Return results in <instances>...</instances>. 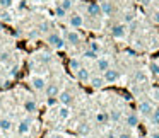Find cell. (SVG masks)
<instances>
[{
    "label": "cell",
    "instance_id": "1",
    "mask_svg": "<svg viewBox=\"0 0 159 138\" xmlns=\"http://www.w3.org/2000/svg\"><path fill=\"white\" fill-rule=\"evenodd\" d=\"M46 43H48L52 48H55V50H62L63 46H65V39L60 38L58 34H50L48 38H46Z\"/></svg>",
    "mask_w": 159,
    "mask_h": 138
},
{
    "label": "cell",
    "instance_id": "2",
    "mask_svg": "<svg viewBox=\"0 0 159 138\" xmlns=\"http://www.w3.org/2000/svg\"><path fill=\"white\" fill-rule=\"evenodd\" d=\"M29 84H31V87L34 90H45V87H46V80L43 79V77H39V75H33L31 79H29Z\"/></svg>",
    "mask_w": 159,
    "mask_h": 138
},
{
    "label": "cell",
    "instance_id": "3",
    "mask_svg": "<svg viewBox=\"0 0 159 138\" xmlns=\"http://www.w3.org/2000/svg\"><path fill=\"white\" fill-rule=\"evenodd\" d=\"M103 79H104V82H106V84H113V82H116V80L120 79V72L110 67V68L103 73Z\"/></svg>",
    "mask_w": 159,
    "mask_h": 138
},
{
    "label": "cell",
    "instance_id": "4",
    "mask_svg": "<svg viewBox=\"0 0 159 138\" xmlns=\"http://www.w3.org/2000/svg\"><path fill=\"white\" fill-rule=\"evenodd\" d=\"M125 34H127V28H125L123 24H116L111 28V36H113L115 39H121L125 38Z\"/></svg>",
    "mask_w": 159,
    "mask_h": 138
},
{
    "label": "cell",
    "instance_id": "5",
    "mask_svg": "<svg viewBox=\"0 0 159 138\" xmlns=\"http://www.w3.org/2000/svg\"><path fill=\"white\" fill-rule=\"evenodd\" d=\"M139 111H140V114H144V116H149V114H152V111H154V106H152L151 101H140V102H139Z\"/></svg>",
    "mask_w": 159,
    "mask_h": 138
},
{
    "label": "cell",
    "instance_id": "6",
    "mask_svg": "<svg viewBox=\"0 0 159 138\" xmlns=\"http://www.w3.org/2000/svg\"><path fill=\"white\" fill-rule=\"evenodd\" d=\"M58 101L62 102V106H69L70 107V104L74 102V96L69 92V90H63V92L58 94Z\"/></svg>",
    "mask_w": 159,
    "mask_h": 138
},
{
    "label": "cell",
    "instance_id": "7",
    "mask_svg": "<svg viewBox=\"0 0 159 138\" xmlns=\"http://www.w3.org/2000/svg\"><path fill=\"white\" fill-rule=\"evenodd\" d=\"M65 41L69 43V45H79L80 43V34L77 31H67Z\"/></svg>",
    "mask_w": 159,
    "mask_h": 138
},
{
    "label": "cell",
    "instance_id": "8",
    "mask_svg": "<svg viewBox=\"0 0 159 138\" xmlns=\"http://www.w3.org/2000/svg\"><path fill=\"white\" fill-rule=\"evenodd\" d=\"M31 131V119H22L17 124V133L19 135H28Z\"/></svg>",
    "mask_w": 159,
    "mask_h": 138
},
{
    "label": "cell",
    "instance_id": "9",
    "mask_svg": "<svg viewBox=\"0 0 159 138\" xmlns=\"http://www.w3.org/2000/svg\"><path fill=\"white\" fill-rule=\"evenodd\" d=\"M87 14H89L91 17H99V15H103V14H101L99 4H96V2H91V4L87 5Z\"/></svg>",
    "mask_w": 159,
    "mask_h": 138
},
{
    "label": "cell",
    "instance_id": "10",
    "mask_svg": "<svg viewBox=\"0 0 159 138\" xmlns=\"http://www.w3.org/2000/svg\"><path fill=\"white\" fill-rule=\"evenodd\" d=\"M99 7H101V14H103V15H113L115 7H113V4H111V2L104 0V2H101V4H99Z\"/></svg>",
    "mask_w": 159,
    "mask_h": 138
},
{
    "label": "cell",
    "instance_id": "11",
    "mask_svg": "<svg viewBox=\"0 0 159 138\" xmlns=\"http://www.w3.org/2000/svg\"><path fill=\"white\" fill-rule=\"evenodd\" d=\"M36 109H38V104H36V101L33 99V97H28V99L24 101V111L29 114L36 113Z\"/></svg>",
    "mask_w": 159,
    "mask_h": 138
},
{
    "label": "cell",
    "instance_id": "12",
    "mask_svg": "<svg viewBox=\"0 0 159 138\" xmlns=\"http://www.w3.org/2000/svg\"><path fill=\"white\" fill-rule=\"evenodd\" d=\"M69 22H70V26H72V28H82L84 19H82V15H80V14H70Z\"/></svg>",
    "mask_w": 159,
    "mask_h": 138
},
{
    "label": "cell",
    "instance_id": "13",
    "mask_svg": "<svg viewBox=\"0 0 159 138\" xmlns=\"http://www.w3.org/2000/svg\"><path fill=\"white\" fill-rule=\"evenodd\" d=\"M45 92H46V96H48V97H57V96L60 94V90H58V84H46Z\"/></svg>",
    "mask_w": 159,
    "mask_h": 138
},
{
    "label": "cell",
    "instance_id": "14",
    "mask_svg": "<svg viewBox=\"0 0 159 138\" xmlns=\"http://www.w3.org/2000/svg\"><path fill=\"white\" fill-rule=\"evenodd\" d=\"M125 123H127V126H130V128H135L139 124V116H137V113H128L127 114V118H125Z\"/></svg>",
    "mask_w": 159,
    "mask_h": 138
},
{
    "label": "cell",
    "instance_id": "15",
    "mask_svg": "<svg viewBox=\"0 0 159 138\" xmlns=\"http://www.w3.org/2000/svg\"><path fill=\"white\" fill-rule=\"evenodd\" d=\"M89 82H91V85H93L94 89H101V87L106 84V82H104V79H103V75H94V77H91Z\"/></svg>",
    "mask_w": 159,
    "mask_h": 138
},
{
    "label": "cell",
    "instance_id": "16",
    "mask_svg": "<svg viewBox=\"0 0 159 138\" xmlns=\"http://www.w3.org/2000/svg\"><path fill=\"white\" fill-rule=\"evenodd\" d=\"M57 114H58V118L62 121H67L70 118V107L69 106H60L58 111H57Z\"/></svg>",
    "mask_w": 159,
    "mask_h": 138
},
{
    "label": "cell",
    "instance_id": "17",
    "mask_svg": "<svg viewBox=\"0 0 159 138\" xmlns=\"http://www.w3.org/2000/svg\"><path fill=\"white\" fill-rule=\"evenodd\" d=\"M96 67H98V70H99V72H106L108 68H110V60L108 58H98L96 60Z\"/></svg>",
    "mask_w": 159,
    "mask_h": 138
},
{
    "label": "cell",
    "instance_id": "18",
    "mask_svg": "<svg viewBox=\"0 0 159 138\" xmlns=\"http://www.w3.org/2000/svg\"><path fill=\"white\" fill-rule=\"evenodd\" d=\"M77 79H79L80 82H89V79H91L89 70H87V68H82V67H80V68L77 70Z\"/></svg>",
    "mask_w": 159,
    "mask_h": 138
},
{
    "label": "cell",
    "instance_id": "19",
    "mask_svg": "<svg viewBox=\"0 0 159 138\" xmlns=\"http://www.w3.org/2000/svg\"><path fill=\"white\" fill-rule=\"evenodd\" d=\"M96 123L98 124H108V121H110V116H108V113L106 111H99V113L96 114Z\"/></svg>",
    "mask_w": 159,
    "mask_h": 138
},
{
    "label": "cell",
    "instance_id": "20",
    "mask_svg": "<svg viewBox=\"0 0 159 138\" xmlns=\"http://www.w3.org/2000/svg\"><path fill=\"white\" fill-rule=\"evenodd\" d=\"M77 133H79L80 136H87V135L91 133V124L89 123H80L79 126H77Z\"/></svg>",
    "mask_w": 159,
    "mask_h": 138
},
{
    "label": "cell",
    "instance_id": "21",
    "mask_svg": "<svg viewBox=\"0 0 159 138\" xmlns=\"http://www.w3.org/2000/svg\"><path fill=\"white\" fill-rule=\"evenodd\" d=\"M12 128V121L7 119V118H0V130L4 131H9Z\"/></svg>",
    "mask_w": 159,
    "mask_h": 138
},
{
    "label": "cell",
    "instance_id": "22",
    "mask_svg": "<svg viewBox=\"0 0 159 138\" xmlns=\"http://www.w3.org/2000/svg\"><path fill=\"white\" fill-rule=\"evenodd\" d=\"M108 116H110V121H113V123H120L121 119V113L118 109H113L111 113H108Z\"/></svg>",
    "mask_w": 159,
    "mask_h": 138
},
{
    "label": "cell",
    "instance_id": "23",
    "mask_svg": "<svg viewBox=\"0 0 159 138\" xmlns=\"http://www.w3.org/2000/svg\"><path fill=\"white\" fill-rule=\"evenodd\" d=\"M69 65H70V68H72L74 72H77V70L80 68V60H77V58H72V60H70V63H69Z\"/></svg>",
    "mask_w": 159,
    "mask_h": 138
},
{
    "label": "cell",
    "instance_id": "24",
    "mask_svg": "<svg viewBox=\"0 0 159 138\" xmlns=\"http://www.w3.org/2000/svg\"><path fill=\"white\" fill-rule=\"evenodd\" d=\"M151 116H152V123H154L156 126H159V107H156V109L152 111Z\"/></svg>",
    "mask_w": 159,
    "mask_h": 138
},
{
    "label": "cell",
    "instance_id": "25",
    "mask_svg": "<svg viewBox=\"0 0 159 138\" xmlns=\"http://www.w3.org/2000/svg\"><path fill=\"white\" fill-rule=\"evenodd\" d=\"M55 15L57 17H65L67 15V11L63 7H60V5H57V9H55Z\"/></svg>",
    "mask_w": 159,
    "mask_h": 138
},
{
    "label": "cell",
    "instance_id": "26",
    "mask_svg": "<svg viewBox=\"0 0 159 138\" xmlns=\"http://www.w3.org/2000/svg\"><path fill=\"white\" fill-rule=\"evenodd\" d=\"M0 19L5 21V22H11L12 21V14H11V12H7V11H4L2 14H0Z\"/></svg>",
    "mask_w": 159,
    "mask_h": 138
},
{
    "label": "cell",
    "instance_id": "27",
    "mask_svg": "<svg viewBox=\"0 0 159 138\" xmlns=\"http://www.w3.org/2000/svg\"><path fill=\"white\" fill-rule=\"evenodd\" d=\"M60 7H63L67 12H69L70 9H72V0H62V2H60Z\"/></svg>",
    "mask_w": 159,
    "mask_h": 138
},
{
    "label": "cell",
    "instance_id": "28",
    "mask_svg": "<svg viewBox=\"0 0 159 138\" xmlns=\"http://www.w3.org/2000/svg\"><path fill=\"white\" fill-rule=\"evenodd\" d=\"M84 56H86V58H91V60H98V53L93 51V50H87V51H84Z\"/></svg>",
    "mask_w": 159,
    "mask_h": 138
},
{
    "label": "cell",
    "instance_id": "29",
    "mask_svg": "<svg viewBox=\"0 0 159 138\" xmlns=\"http://www.w3.org/2000/svg\"><path fill=\"white\" fill-rule=\"evenodd\" d=\"M99 48H101V46H99V43H96V41H91L89 43V50H93V51H99Z\"/></svg>",
    "mask_w": 159,
    "mask_h": 138
},
{
    "label": "cell",
    "instance_id": "30",
    "mask_svg": "<svg viewBox=\"0 0 159 138\" xmlns=\"http://www.w3.org/2000/svg\"><path fill=\"white\" fill-rule=\"evenodd\" d=\"M149 68H151V72L154 73V75H159V65H157V63H151Z\"/></svg>",
    "mask_w": 159,
    "mask_h": 138
},
{
    "label": "cell",
    "instance_id": "31",
    "mask_svg": "<svg viewBox=\"0 0 159 138\" xmlns=\"http://www.w3.org/2000/svg\"><path fill=\"white\" fill-rule=\"evenodd\" d=\"M12 2H14V0H0V7L7 9V7H11V5H12Z\"/></svg>",
    "mask_w": 159,
    "mask_h": 138
},
{
    "label": "cell",
    "instance_id": "32",
    "mask_svg": "<svg viewBox=\"0 0 159 138\" xmlns=\"http://www.w3.org/2000/svg\"><path fill=\"white\" fill-rule=\"evenodd\" d=\"M123 21L125 22H132V21H134V12H127V14L123 15Z\"/></svg>",
    "mask_w": 159,
    "mask_h": 138
},
{
    "label": "cell",
    "instance_id": "33",
    "mask_svg": "<svg viewBox=\"0 0 159 138\" xmlns=\"http://www.w3.org/2000/svg\"><path fill=\"white\" fill-rule=\"evenodd\" d=\"M149 138H159V130H156V131H151V135H149Z\"/></svg>",
    "mask_w": 159,
    "mask_h": 138
},
{
    "label": "cell",
    "instance_id": "34",
    "mask_svg": "<svg viewBox=\"0 0 159 138\" xmlns=\"http://www.w3.org/2000/svg\"><path fill=\"white\" fill-rule=\"evenodd\" d=\"M118 138H132V135H130V133H127V131H123V133L118 135Z\"/></svg>",
    "mask_w": 159,
    "mask_h": 138
},
{
    "label": "cell",
    "instance_id": "35",
    "mask_svg": "<svg viewBox=\"0 0 159 138\" xmlns=\"http://www.w3.org/2000/svg\"><path fill=\"white\" fill-rule=\"evenodd\" d=\"M46 138H63V136H62V135H60V133H50V135H48V136H46Z\"/></svg>",
    "mask_w": 159,
    "mask_h": 138
},
{
    "label": "cell",
    "instance_id": "36",
    "mask_svg": "<svg viewBox=\"0 0 159 138\" xmlns=\"http://www.w3.org/2000/svg\"><path fill=\"white\" fill-rule=\"evenodd\" d=\"M135 79H137V80H145V75L142 72H139L137 75H135Z\"/></svg>",
    "mask_w": 159,
    "mask_h": 138
},
{
    "label": "cell",
    "instance_id": "37",
    "mask_svg": "<svg viewBox=\"0 0 159 138\" xmlns=\"http://www.w3.org/2000/svg\"><path fill=\"white\" fill-rule=\"evenodd\" d=\"M46 102H48V106H53L57 101H55V97H48V99H46Z\"/></svg>",
    "mask_w": 159,
    "mask_h": 138
},
{
    "label": "cell",
    "instance_id": "38",
    "mask_svg": "<svg viewBox=\"0 0 159 138\" xmlns=\"http://www.w3.org/2000/svg\"><path fill=\"white\" fill-rule=\"evenodd\" d=\"M152 94L156 96L154 99H157V101H159V89H154V90H152Z\"/></svg>",
    "mask_w": 159,
    "mask_h": 138
},
{
    "label": "cell",
    "instance_id": "39",
    "mask_svg": "<svg viewBox=\"0 0 159 138\" xmlns=\"http://www.w3.org/2000/svg\"><path fill=\"white\" fill-rule=\"evenodd\" d=\"M106 138H118V135H115L113 131H111V133H108V135H106Z\"/></svg>",
    "mask_w": 159,
    "mask_h": 138
},
{
    "label": "cell",
    "instance_id": "40",
    "mask_svg": "<svg viewBox=\"0 0 159 138\" xmlns=\"http://www.w3.org/2000/svg\"><path fill=\"white\" fill-rule=\"evenodd\" d=\"M154 22H157V24H159V12H156V14H154Z\"/></svg>",
    "mask_w": 159,
    "mask_h": 138
},
{
    "label": "cell",
    "instance_id": "41",
    "mask_svg": "<svg viewBox=\"0 0 159 138\" xmlns=\"http://www.w3.org/2000/svg\"><path fill=\"white\" fill-rule=\"evenodd\" d=\"M11 75H17V67H14V68H12V72H11Z\"/></svg>",
    "mask_w": 159,
    "mask_h": 138
},
{
    "label": "cell",
    "instance_id": "42",
    "mask_svg": "<svg viewBox=\"0 0 159 138\" xmlns=\"http://www.w3.org/2000/svg\"><path fill=\"white\" fill-rule=\"evenodd\" d=\"M0 31H2V24H0Z\"/></svg>",
    "mask_w": 159,
    "mask_h": 138
}]
</instances>
